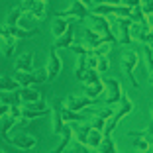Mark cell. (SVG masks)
I'll return each mask as SVG.
<instances>
[{
  "instance_id": "836d02e7",
  "label": "cell",
  "mask_w": 153,
  "mask_h": 153,
  "mask_svg": "<svg viewBox=\"0 0 153 153\" xmlns=\"http://www.w3.org/2000/svg\"><path fill=\"white\" fill-rule=\"evenodd\" d=\"M69 49L75 51V55H88V51H90L85 43H73L71 47H69Z\"/></svg>"
},
{
  "instance_id": "60d3db41",
  "label": "cell",
  "mask_w": 153,
  "mask_h": 153,
  "mask_svg": "<svg viewBox=\"0 0 153 153\" xmlns=\"http://www.w3.org/2000/svg\"><path fill=\"white\" fill-rule=\"evenodd\" d=\"M145 134H147L145 130H134V131H128V135H130V137H143Z\"/></svg>"
},
{
  "instance_id": "44dd1931",
  "label": "cell",
  "mask_w": 153,
  "mask_h": 153,
  "mask_svg": "<svg viewBox=\"0 0 153 153\" xmlns=\"http://www.w3.org/2000/svg\"><path fill=\"white\" fill-rule=\"evenodd\" d=\"M102 131H98V130H94V128H90V131H88V135H86V141H85V145L88 149H98V145H100V141H102Z\"/></svg>"
},
{
  "instance_id": "d6a6232c",
  "label": "cell",
  "mask_w": 153,
  "mask_h": 153,
  "mask_svg": "<svg viewBox=\"0 0 153 153\" xmlns=\"http://www.w3.org/2000/svg\"><path fill=\"white\" fill-rule=\"evenodd\" d=\"M112 114H114V108H110V106H104V108H98V110H96L94 116L102 118V120H110V118H112Z\"/></svg>"
},
{
  "instance_id": "603a6c76",
  "label": "cell",
  "mask_w": 153,
  "mask_h": 153,
  "mask_svg": "<svg viewBox=\"0 0 153 153\" xmlns=\"http://www.w3.org/2000/svg\"><path fill=\"white\" fill-rule=\"evenodd\" d=\"M20 85L14 81L12 76L8 75H0V92H14V90H18Z\"/></svg>"
},
{
  "instance_id": "cb8c5ba5",
  "label": "cell",
  "mask_w": 153,
  "mask_h": 153,
  "mask_svg": "<svg viewBox=\"0 0 153 153\" xmlns=\"http://www.w3.org/2000/svg\"><path fill=\"white\" fill-rule=\"evenodd\" d=\"M143 63H145V71H147V79L151 81V75H153V49H151V45H143Z\"/></svg>"
},
{
  "instance_id": "f6af8a7d",
  "label": "cell",
  "mask_w": 153,
  "mask_h": 153,
  "mask_svg": "<svg viewBox=\"0 0 153 153\" xmlns=\"http://www.w3.org/2000/svg\"><path fill=\"white\" fill-rule=\"evenodd\" d=\"M0 153H6V151H4V149H2V147H0Z\"/></svg>"
},
{
  "instance_id": "d6986e66",
  "label": "cell",
  "mask_w": 153,
  "mask_h": 153,
  "mask_svg": "<svg viewBox=\"0 0 153 153\" xmlns=\"http://www.w3.org/2000/svg\"><path fill=\"white\" fill-rule=\"evenodd\" d=\"M79 81L82 82V86H90V85H98V82L102 81V76L96 73V69H86Z\"/></svg>"
},
{
  "instance_id": "d4e9b609",
  "label": "cell",
  "mask_w": 153,
  "mask_h": 153,
  "mask_svg": "<svg viewBox=\"0 0 153 153\" xmlns=\"http://www.w3.org/2000/svg\"><path fill=\"white\" fill-rule=\"evenodd\" d=\"M22 16H24V12H22V8L20 6H14V8H10V12H8V16H6V26H18L20 24V20H22Z\"/></svg>"
},
{
  "instance_id": "7bdbcfd3",
  "label": "cell",
  "mask_w": 153,
  "mask_h": 153,
  "mask_svg": "<svg viewBox=\"0 0 153 153\" xmlns=\"http://www.w3.org/2000/svg\"><path fill=\"white\" fill-rule=\"evenodd\" d=\"M6 33H8V30H6V24H2V22H0V37H4Z\"/></svg>"
},
{
  "instance_id": "5bb4252c",
  "label": "cell",
  "mask_w": 153,
  "mask_h": 153,
  "mask_svg": "<svg viewBox=\"0 0 153 153\" xmlns=\"http://www.w3.org/2000/svg\"><path fill=\"white\" fill-rule=\"evenodd\" d=\"M61 118H63L65 124H82V122H90L88 114L75 112V110H69V108H61Z\"/></svg>"
},
{
  "instance_id": "ee69618b",
  "label": "cell",
  "mask_w": 153,
  "mask_h": 153,
  "mask_svg": "<svg viewBox=\"0 0 153 153\" xmlns=\"http://www.w3.org/2000/svg\"><path fill=\"white\" fill-rule=\"evenodd\" d=\"M79 2H81L82 6H86V8H90V6L94 4V0H79Z\"/></svg>"
},
{
  "instance_id": "ac0fdd59",
  "label": "cell",
  "mask_w": 153,
  "mask_h": 153,
  "mask_svg": "<svg viewBox=\"0 0 153 153\" xmlns=\"http://www.w3.org/2000/svg\"><path fill=\"white\" fill-rule=\"evenodd\" d=\"M96 151L98 153H118V145H116L112 135H102V141H100Z\"/></svg>"
},
{
  "instance_id": "f546056e",
  "label": "cell",
  "mask_w": 153,
  "mask_h": 153,
  "mask_svg": "<svg viewBox=\"0 0 153 153\" xmlns=\"http://www.w3.org/2000/svg\"><path fill=\"white\" fill-rule=\"evenodd\" d=\"M110 51H112V45L110 43H100V45H96V47H92L88 53L94 55V57H104V55H108Z\"/></svg>"
},
{
  "instance_id": "b9f144b4",
  "label": "cell",
  "mask_w": 153,
  "mask_h": 153,
  "mask_svg": "<svg viewBox=\"0 0 153 153\" xmlns=\"http://www.w3.org/2000/svg\"><path fill=\"white\" fill-rule=\"evenodd\" d=\"M8 112H10V106H6V104H0V120L8 116Z\"/></svg>"
},
{
  "instance_id": "8fae6325",
  "label": "cell",
  "mask_w": 153,
  "mask_h": 153,
  "mask_svg": "<svg viewBox=\"0 0 153 153\" xmlns=\"http://www.w3.org/2000/svg\"><path fill=\"white\" fill-rule=\"evenodd\" d=\"M73 43H75V26L69 24V27L65 30V33L59 36V37H55V43L51 45V47L59 51V49H63V47H71Z\"/></svg>"
},
{
  "instance_id": "7a4b0ae2",
  "label": "cell",
  "mask_w": 153,
  "mask_h": 153,
  "mask_svg": "<svg viewBox=\"0 0 153 153\" xmlns=\"http://www.w3.org/2000/svg\"><path fill=\"white\" fill-rule=\"evenodd\" d=\"M137 65H140V53H135L134 49H124V51H122V55H120V67H122V71H124V75L130 79V82H131L134 88L140 86L137 79L134 76V71H135Z\"/></svg>"
},
{
  "instance_id": "6da1fadb",
  "label": "cell",
  "mask_w": 153,
  "mask_h": 153,
  "mask_svg": "<svg viewBox=\"0 0 153 153\" xmlns=\"http://www.w3.org/2000/svg\"><path fill=\"white\" fill-rule=\"evenodd\" d=\"M118 104H120V106H118V110L114 108L112 118H110V120H106V126H104V131H102L104 135H112L114 130L118 128V124H120V122L124 120L128 114L134 112V100H131L130 96L126 94V92H124V96H122V100H120Z\"/></svg>"
},
{
  "instance_id": "7402d4cb",
  "label": "cell",
  "mask_w": 153,
  "mask_h": 153,
  "mask_svg": "<svg viewBox=\"0 0 153 153\" xmlns=\"http://www.w3.org/2000/svg\"><path fill=\"white\" fill-rule=\"evenodd\" d=\"M102 92H104V82L102 81H100L98 85L85 86V96H86V98H90V100H94V102L102 96Z\"/></svg>"
},
{
  "instance_id": "e0dca14e",
  "label": "cell",
  "mask_w": 153,
  "mask_h": 153,
  "mask_svg": "<svg viewBox=\"0 0 153 153\" xmlns=\"http://www.w3.org/2000/svg\"><path fill=\"white\" fill-rule=\"evenodd\" d=\"M73 22H75V20H69V18H55L53 24H51V33H53L55 37L63 36L65 30L69 27V24H73Z\"/></svg>"
},
{
  "instance_id": "ba28073f",
  "label": "cell",
  "mask_w": 153,
  "mask_h": 153,
  "mask_svg": "<svg viewBox=\"0 0 153 153\" xmlns=\"http://www.w3.org/2000/svg\"><path fill=\"white\" fill-rule=\"evenodd\" d=\"M92 104H96L94 100L86 98V96H76V94H69L67 98L63 100V106L69 110H75V112H82L85 108H88V106H92Z\"/></svg>"
},
{
  "instance_id": "9a60e30c",
  "label": "cell",
  "mask_w": 153,
  "mask_h": 153,
  "mask_svg": "<svg viewBox=\"0 0 153 153\" xmlns=\"http://www.w3.org/2000/svg\"><path fill=\"white\" fill-rule=\"evenodd\" d=\"M8 143L14 145V147H18V149H22V151H30V149H33L37 145V140L33 135H22V137H10Z\"/></svg>"
},
{
  "instance_id": "30bf717a",
  "label": "cell",
  "mask_w": 153,
  "mask_h": 153,
  "mask_svg": "<svg viewBox=\"0 0 153 153\" xmlns=\"http://www.w3.org/2000/svg\"><path fill=\"white\" fill-rule=\"evenodd\" d=\"M18 98H20V104L26 106V104L39 102L43 96H41V92L37 88H32V86H22V88H18Z\"/></svg>"
},
{
  "instance_id": "f1b7e54d",
  "label": "cell",
  "mask_w": 153,
  "mask_h": 153,
  "mask_svg": "<svg viewBox=\"0 0 153 153\" xmlns=\"http://www.w3.org/2000/svg\"><path fill=\"white\" fill-rule=\"evenodd\" d=\"M85 71H86V55H76V61H75V76H76V79H81Z\"/></svg>"
},
{
  "instance_id": "8992f818",
  "label": "cell",
  "mask_w": 153,
  "mask_h": 153,
  "mask_svg": "<svg viewBox=\"0 0 153 153\" xmlns=\"http://www.w3.org/2000/svg\"><path fill=\"white\" fill-rule=\"evenodd\" d=\"M130 36H131V41H140L143 45H151L153 43V27H147L145 24L131 22Z\"/></svg>"
},
{
  "instance_id": "7c38bea8",
  "label": "cell",
  "mask_w": 153,
  "mask_h": 153,
  "mask_svg": "<svg viewBox=\"0 0 153 153\" xmlns=\"http://www.w3.org/2000/svg\"><path fill=\"white\" fill-rule=\"evenodd\" d=\"M33 53L26 51V53L18 55V59L14 61V71H24V73H32L33 71Z\"/></svg>"
},
{
  "instance_id": "8d00e7d4",
  "label": "cell",
  "mask_w": 153,
  "mask_h": 153,
  "mask_svg": "<svg viewBox=\"0 0 153 153\" xmlns=\"http://www.w3.org/2000/svg\"><path fill=\"white\" fill-rule=\"evenodd\" d=\"M33 2H36V0H22V4H20L22 12H24V14L30 12V10H32V6H33Z\"/></svg>"
},
{
  "instance_id": "74e56055",
  "label": "cell",
  "mask_w": 153,
  "mask_h": 153,
  "mask_svg": "<svg viewBox=\"0 0 153 153\" xmlns=\"http://www.w3.org/2000/svg\"><path fill=\"white\" fill-rule=\"evenodd\" d=\"M140 4H141V0H122V6H126V8H135Z\"/></svg>"
},
{
  "instance_id": "9c48e42d",
  "label": "cell",
  "mask_w": 153,
  "mask_h": 153,
  "mask_svg": "<svg viewBox=\"0 0 153 153\" xmlns=\"http://www.w3.org/2000/svg\"><path fill=\"white\" fill-rule=\"evenodd\" d=\"M61 108H63V98H55L53 100V106H51V131L59 135L61 128L65 126L63 118H61Z\"/></svg>"
},
{
  "instance_id": "52a82bcc",
  "label": "cell",
  "mask_w": 153,
  "mask_h": 153,
  "mask_svg": "<svg viewBox=\"0 0 153 153\" xmlns=\"http://www.w3.org/2000/svg\"><path fill=\"white\" fill-rule=\"evenodd\" d=\"M45 69H47V81H49V82H53L55 79L61 75V71H63V61H61V57H59L57 49H53V47L49 49Z\"/></svg>"
},
{
  "instance_id": "4dcf8cb0",
  "label": "cell",
  "mask_w": 153,
  "mask_h": 153,
  "mask_svg": "<svg viewBox=\"0 0 153 153\" xmlns=\"http://www.w3.org/2000/svg\"><path fill=\"white\" fill-rule=\"evenodd\" d=\"M108 71H110V59H108V55L98 57V61H96V73L102 76V75H106Z\"/></svg>"
},
{
  "instance_id": "277c9868",
  "label": "cell",
  "mask_w": 153,
  "mask_h": 153,
  "mask_svg": "<svg viewBox=\"0 0 153 153\" xmlns=\"http://www.w3.org/2000/svg\"><path fill=\"white\" fill-rule=\"evenodd\" d=\"M102 82H104V92H106V106L118 104L124 96V88H122L120 81L108 76V79H102Z\"/></svg>"
},
{
  "instance_id": "d590c367",
  "label": "cell",
  "mask_w": 153,
  "mask_h": 153,
  "mask_svg": "<svg viewBox=\"0 0 153 153\" xmlns=\"http://www.w3.org/2000/svg\"><path fill=\"white\" fill-rule=\"evenodd\" d=\"M69 143H71V141H67V140H63V137H61V141H59V145H57V147H53V149H51L49 153H63L65 149H67V145H69Z\"/></svg>"
},
{
  "instance_id": "e575fe53",
  "label": "cell",
  "mask_w": 153,
  "mask_h": 153,
  "mask_svg": "<svg viewBox=\"0 0 153 153\" xmlns=\"http://www.w3.org/2000/svg\"><path fill=\"white\" fill-rule=\"evenodd\" d=\"M90 126L94 128V130H98V131H104V126H106V120H102V118L94 116L92 120H90Z\"/></svg>"
},
{
  "instance_id": "4fadbf2b",
  "label": "cell",
  "mask_w": 153,
  "mask_h": 153,
  "mask_svg": "<svg viewBox=\"0 0 153 153\" xmlns=\"http://www.w3.org/2000/svg\"><path fill=\"white\" fill-rule=\"evenodd\" d=\"M82 43L88 47V49H92V47H96V45L100 43H106L102 37V33L96 32L94 27H85V32H82Z\"/></svg>"
},
{
  "instance_id": "bcb514c9",
  "label": "cell",
  "mask_w": 153,
  "mask_h": 153,
  "mask_svg": "<svg viewBox=\"0 0 153 153\" xmlns=\"http://www.w3.org/2000/svg\"><path fill=\"white\" fill-rule=\"evenodd\" d=\"M37 2H47V0H37Z\"/></svg>"
},
{
  "instance_id": "ffe728a7",
  "label": "cell",
  "mask_w": 153,
  "mask_h": 153,
  "mask_svg": "<svg viewBox=\"0 0 153 153\" xmlns=\"http://www.w3.org/2000/svg\"><path fill=\"white\" fill-rule=\"evenodd\" d=\"M30 16H32V18H36V20H45L47 18V2H33V6H32V10H30Z\"/></svg>"
},
{
  "instance_id": "2e32d148",
  "label": "cell",
  "mask_w": 153,
  "mask_h": 153,
  "mask_svg": "<svg viewBox=\"0 0 153 153\" xmlns=\"http://www.w3.org/2000/svg\"><path fill=\"white\" fill-rule=\"evenodd\" d=\"M16 43H18V39L12 37L10 33H6L4 37H0V53L4 57H12L14 51H16Z\"/></svg>"
},
{
  "instance_id": "3957f363",
  "label": "cell",
  "mask_w": 153,
  "mask_h": 153,
  "mask_svg": "<svg viewBox=\"0 0 153 153\" xmlns=\"http://www.w3.org/2000/svg\"><path fill=\"white\" fill-rule=\"evenodd\" d=\"M14 81L22 86H33V85H43L47 82V69H39V71H32V73H24V71H14Z\"/></svg>"
},
{
  "instance_id": "1f68e13d",
  "label": "cell",
  "mask_w": 153,
  "mask_h": 153,
  "mask_svg": "<svg viewBox=\"0 0 153 153\" xmlns=\"http://www.w3.org/2000/svg\"><path fill=\"white\" fill-rule=\"evenodd\" d=\"M65 153H90V149L86 147L85 143H79V141H75V140H73L71 143L67 145Z\"/></svg>"
},
{
  "instance_id": "83f0119b",
  "label": "cell",
  "mask_w": 153,
  "mask_h": 153,
  "mask_svg": "<svg viewBox=\"0 0 153 153\" xmlns=\"http://www.w3.org/2000/svg\"><path fill=\"white\" fill-rule=\"evenodd\" d=\"M131 145H134V149L137 153H145V151H149V147H151V141H149L147 135H143V137H135Z\"/></svg>"
},
{
  "instance_id": "f35d334b",
  "label": "cell",
  "mask_w": 153,
  "mask_h": 153,
  "mask_svg": "<svg viewBox=\"0 0 153 153\" xmlns=\"http://www.w3.org/2000/svg\"><path fill=\"white\" fill-rule=\"evenodd\" d=\"M30 124H32V120H27V118H18V120H16V124H14V126H20V128H27L30 126Z\"/></svg>"
},
{
  "instance_id": "ab89813d",
  "label": "cell",
  "mask_w": 153,
  "mask_h": 153,
  "mask_svg": "<svg viewBox=\"0 0 153 153\" xmlns=\"http://www.w3.org/2000/svg\"><path fill=\"white\" fill-rule=\"evenodd\" d=\"M96 4H110V6H118L122 4V0H94Z\"/></svg>"
},
{
  "instance_id": "484cf974",
  "label": "cell",
  "mask_w": 153,
  "mask_h": 153,
  "mask_svg": "<svg viewBox=\"0 0 153 153\" xmlns=\"http://www.w3.org/2000/svg\"><path fill=\"white\" fill-rule=\"evenodd\" d=\"M0 104H6V106H22L18 98V90L14 92H0Z\"/></svg>"
},
{
  "instance_id": "5b68a950",
  "label": "cell",
  "mask_w": 153,
  "mask_h": 153,
  "mask_svg": "<svg viewBox=\"0 0 153 153\" xmlns=\"http://www.w3.org/2000/svg\"><path fill=\"white\" fill-rule=\"evenodd\" d=\"M90 14V10L86 6H82L79 0H73V4L67 10H57L55 12V18H69V20H76V22H82L86 20V16Z\"/></svg>"
},
{
  "instance_id": "4316f807",
  "label": "cell",
  "mask_w": 153,
  "mask_h": 153,
  "mask_svg": "<svg viewBox=\"0 0 153 153\" xmlns=\"http://www.w3.org/2000/svg\"><path fill=\"white\" fill-rule=\"evenodd\" d=\"M14 124H16V120L14 118H10V116H6V118H2V124H0V134H2V137H4L6 141H10V130L14 128Z\"/></svg>"
},
{
  "instance_id": "7dc6e473",
  "label": "cell",
  "mask_w": 153,
  "mask_h": 153,
  "mask_svg": "<svg viewBox=\"0 0 153 153\" xmlns=\"http://www.w3.org/2000/svg\"><path fill=\"white\" fill-rule=\"evenodd\" d=\"M94 153H98V151H96V149H94Z\"/></svg>"
}]
</instances>
